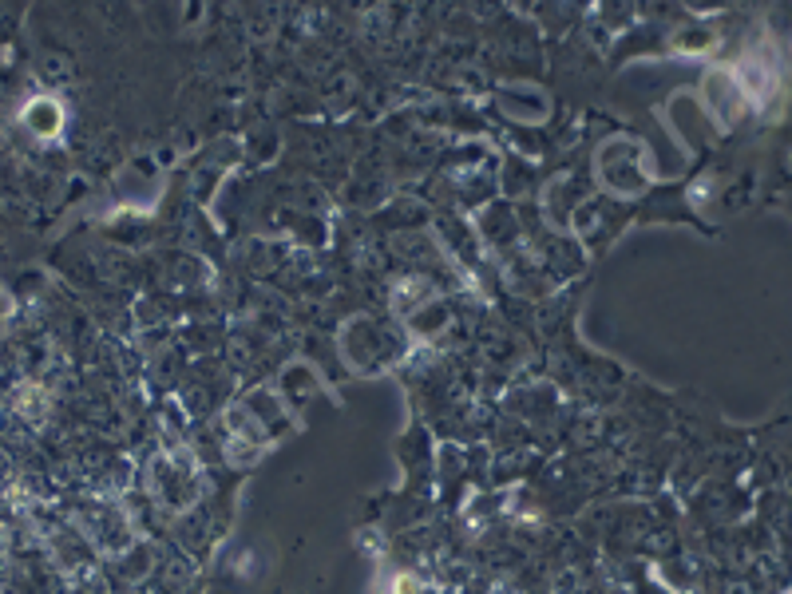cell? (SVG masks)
I'll return each mask as SVG.
<instances>
[{
  "label": "cell",
  "instance_id": "cell-1",
  "mask_svg": "<svg viewBox=\"0 0 792 594\" xmlns=\"http://www.w3.org/2000/svg\"><path fill=\"white\" fill-rule=\"evenodd\" d=\"M56 115H59L56 103H44V100L28 107V123H32L36 131H44V135H48V131H56Z\"/></svg>",
  "mask_w": 792,
  "mask_h": 594
}]
</instances>
